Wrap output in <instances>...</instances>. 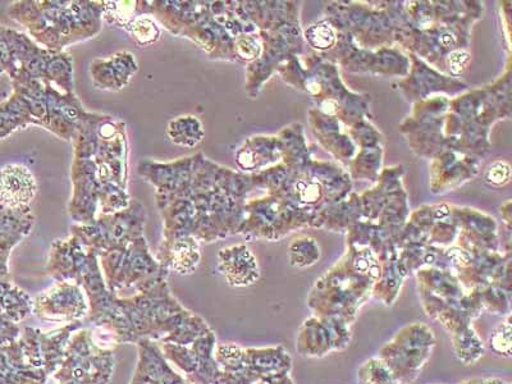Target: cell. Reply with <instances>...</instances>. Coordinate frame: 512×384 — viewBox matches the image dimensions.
Segmentation results:
<instances>
[{
	"mask_svg": "<svg viewBox=\"0 0 512 384\" xmlns=\"http://www.w3.org/2000/svg\"><path fill=\"white\" fill-rule=\"evenodd\" d=\"M73 144L72 196L68 213L79 224L114 214L131 203L128 184L127 127L107 114L93 113L81 123Z\"/></svg>",
	"mask_w": 512,
	"mask_h": 384,
	"instance_id": "6da1fadb",
	"label": "cell"
},
{
	"mask_svg": "<svg viewBox=\"0 0 512 384\" xmlns=\"http://www.w3.org/2000/svg\"><path fill=\"white\" fill-rule=\"evenodd\" d=\"M12 95L0 103V140L21 128L40 126L72 141L82 122L93 112L86 111L77 94L39 80L12 81Z\"/></svg>",
	"mask_w": 512,
	"mask_h": 384,
	"instance_id": "7a4b0ae2",
	"label": "cell"
},
{
	"mask_svg": "<svg viewBox=\"0 0 512 384\" xmlns=\"http://www.w3.org/2000/svg\"><path fill=\"white\" fill-rule=\"evenodd\" d=\"M103 13L104 3L91 0H24L8 8L9 17L52 52L95 38L102 31Z\"/></svg>",
	"mask_w": 512,
	"mask_h": 384,
	"instance_id": "3957f363",
	"label": "cell"
},
{
	"mask_svg": "<svg viewBox=\"0 0 512 384\" xmlns=\"http://www.w3.org/2000/svg\"><path fill=\"white\" fill-rule=\"evenodd\" d=\"M145 221L144 205L131 200L130 205L121 212L107 216L99 214L94 222L73 226L72 235L88 245H114L143 235Z\"/></svg>",
	"mask_w": 512,
	"mask_h": 384,
	"instance_id": "277c9868",
	"label": "cell"
},
{
	"mask_svg": "<svg viewBox=\"0 0 512 384\" xmlns=\"http://www.w3.org/2000/svg\"><path fill=\"white\" fill-rule=\"evenodd\" d=\"M38 192V182L29 168L8 164L0 168V207L17 209L30 207Z\"/></svg>",
	"mask_w": 512,
	"mask_h": 384,
	"instance_id": "5b68a950",
	"label": "cell"
},
{
	"mask_svg": "<svg viewBox=\"0 0 512 384\" xmlns=\"http://www.w3.org/2000/svg\"><path fill=\"white\" fill-rule=\"evenodd\" d=\"M139 71L136 58L130 52H120L104 59H95L90 75L96 89L120 91Z\"/></svg>",
	"mask_w": 512,
	"mask_h": 384,
	"instance_id": "8992f818",
	"label": "cell"
},
{
	"mask_svg": "<svg viewBox=\"0 0 512 384\" xmlns=\"http://www.w3.org/2000/svg\"><path fill=\"white\" fill-rule=\"evenodd\" d=\"M35 217L30 207L9 209L0 207V277L7 273L9 250L29 235Z\"/></svg>",
	"mask_w": 512,
	"mask_h": 384,
	"instance_id": "52a82bcc",
	"label": "cell"
},
{
	"mask_svg": "<svg viewBox=\"0 0 512 384\" xmlns=\"http://www.w3.org/2000/svg\"><path fill=\"white\" fill-rule=\"evenodd\" d=\"M167 135L173 144L195 148L204 137L203 123L195 116L177 117L168 123Z\"/></svg>",
	"mask_w": 512,
	"mask_h": 384,
	"instance_id": "ba28073f",
	"label": "cell"
},
{
	"mask_svg": "<svg viewBox=\"0 0 512 384\" xmlns=\"http://www.w3.org/2000/svg\"><path fill=\"white\" fill-rule=\"evenodd\" d=\"M125 30L139 47H148L157 43L160 38L158 22L146 15L136 16L134 20L128 22Z\"/></svg>",
	"mask_w": 512,
	"mask_h": 384,
	"instance_id": "9c48e42d",
	"label": "cell"
},
{
	"mask_svg": "<svg viewBox=\"0 0 512 384\" xmlns=\"http://www.w3.org/2000/svg\"><path fill=\"white\" fill-rule=\"evenodd\" d=\"M308 39L315 48H328L331 47L333 41H335V34L331 27L327 25H317L312 27L308 32Z\"/></svg>",
	"mask_w": 512,
	"mask_h": 384,
	"instance_id": "30bf717a",
	"label": "cell"
},
{
	"mask_svg": "<svg viewBox=\"0 0 512 384\" xmlns=\"http://www.w3.org/2000/svg\"><path fill=\"white\" fill-rule=\"evenodd\" d=\"M236 53L242 59H254L259 56L260 47L258 41L251 36H241L236 40Z\"/></svg>",
	"mask_w": 512,
	"mask_h": 384,
	"instance_id": "8fae6325",
	"label": "cell"
},
{
	"mask_svg": "<svg viewBox=\"0 0 512 384\" xmlns=\"http://www.w3.org/2000/svg\"><path fill=\"white\" fill-rule=\"evenodd\" d=\"M509 177L510 167L505 163L493 164V166L488 169L487 180L492 182V184H505V182L509 181Z\"/></svg>",
	"mask_w": 512,
	"mask_h": 384,
	"instance_id": "7c38bea8",
	"label": "cell"
},
{
	"mask_svg": "<svg viewBox=\"0 0 512 384\" xmlns=\"http://www.w3.org/2000/svg\"><path fill=\"white\" fill-rule=\"evenodd\" d=\"M470 58L468 54L463 52H457L452 54L450 59H448V66H450V70L454 73L463 72L468 66Z\"/></svg>",
	"mask_w": 512,
	"mask_h": 384,
	"instance_id": "4fadbf2b",
	"label": "cell"
}]
</instances>
